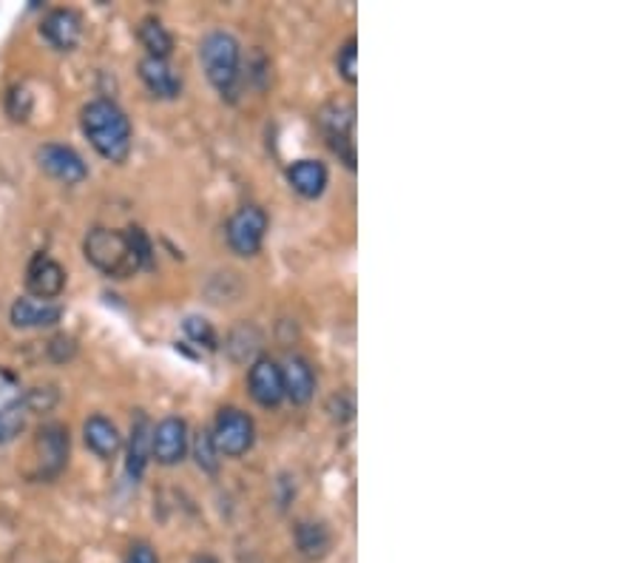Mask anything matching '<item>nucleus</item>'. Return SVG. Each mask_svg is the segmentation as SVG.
I'll list each match as a JSON object with an SVG mask.
<instances>
[{
    "label": "nucleus",
    "instance_id": "obj_4",
    "mask_svg": "<svg viewBox=\"0 0 639 563\" xmlns=\"http://www.w3.org/2000/svg\"><path fill=\"white\" fill-rule=\"evenodd\" d=\"M214 444L219 450V455H230V458H239V455L248 453L253 447L256 439V427L253 419L248 413L236 408H225L219 410L214 424Z\"/></svg>",
    "mask_w": 639,
    "mask_h": 563
},
{
    "label": "nucleus",
    "instance_id": "obj_25",
    "mask_svg": "<svg viewBox=\"0 0 639 563\" xmlns=\"http://www.w3.org/2000/svg\"><path fill=\"white\" fill-rule=\"evenodd\" d=\"M7 115L12 117L14 122H23L32 115V95H29L23 86H14L7 95Z\"/></svg>",
    "mask_w": 639,
    "mask_h": 563
},
{
    "label": "nucleus",
    "instance_id": "obj_20",
    "mask_svg": "<svg viewBox=\"0 0 639 563\" xmlns=\"http://www.w3.org/2000/svg\"><path fill=\"white\" fill-rule=\"evenodd\" d=\"M299 555L307 561H322L331 552V530L322 521H299L293 530Z\"/></svg>",
    "mask_w": 639,
    "mask_h": 563
},
{
    "label": "nucleus",
    "instance_id": "obj_7",
    "mask_svg": "<svg viewBox=\"0 0 639 563\" xmlns=\"http://www.w3.org/2000/svg\"><path fill=\"white\" fill-rule=\"evenodd\" d=\"M26 393L12 373L0 370V444L14 442L26 427Z\"/></svg>",
    "mask_w": 639,
    "mask_h": 563
},
{
    "label": "nucleus",
    "instance_id": "obj_27",
    "mask_svg": "<svg viewBox=\"0 0 639 563\" xmlns=\"http://www.w3.org/2000/svg\"><path fill=\"white\" fill-rule=\"evenodd\" d=\"M48 347H52L54 359H57V361H66L68 356L75 354V339H68V336H57V339H54Z\"/></svg>",
    "mask_w": 639,
    "mask_h": 563
},
{
    "label": "nucleus",
    "instance_id": "obj_24",
    "mask_svg": "<svg viewBox=\"0 0 639 563\" xmlns=\"http://www.w3.org/2000/svg\"><path fill=\"white\" fill-rule=\"evenodd\" d=\"M336 68H338V75H342L344 80L350 83V86H356V83H358V41H356V37H350V41H347L342 48H338Z\"/></svg>",
    "mask_w": 639,
    "mask_h": 563
},
{
    "label": "nucleus",
    "instance_id": "obj_11",
    "mask_svg": "<svg viewBox=\"0 0 639 563\" xmlns=\"http://www.w3.org/2000/svg\"><path fill=\"white\" fill-rule=\"evenodd\" d=\"M43 41L57 52H72L83 37V21L75 9H54L41 23Z\"/></svg>",
    "mask_w": 639,
    "mask_h": 563
},
{
    "label": "nucleus",
    "instance_id": "obj_17",
    "mask_svg": "<svg viewBox=\"0 0 639 563\" xmlns=\"http://www.w3.org/2000/svg\"><path fill=\"white\" fill-rule=\"evenodd\" d=\"M83 439H86V447L95 455H100V458H115L122 447L120 430L106 415H91L83 424Z\"/></svg>",
    "mask_w": 639,
    "mask_h": 563
},
{
    "label": "nucleus",
    "instance_id": "obj_13",
    "mask_svg": "<svg viewBox=\"0 0 639 563\" xmlns=\"http://www.w3.org/2000/svg\"><path fill=\"white\" fill-rule=\"evenodd\" d=\"M63 316V307L57 302H43V299L23 296L12 305V325L14 327H52Z\"/></svg>",
    "mask_w": 639,
    "mask_h": 563
},
{
    "label": "nucleus",
    "instance_id": "obj_2",
    "mask_svg": "<svg viewBox=\"0 0 639 563\" xmlns=\"http://www.w3.org/2000/svg\"><path fill=\"white\" fill-rule=\"evenodd\" d=\"M83 134L108 163H126L131 154V122L111 100H91L80 115Z\"/></svg>",
    "mask_w": 639,
    "mask_h": 563
},
{
    "label": "nucleus",
    "instance_id": "obj_6",
    "mask_svg": "<svg viewBox=\"0 0 639 563\" xmlns=\"http://www.w3.org/2000/svg\"><path fill=\"white\" fill-rule=\"evenodd\" d=\"M228 245L239 257H256L268 234V214L259 205H245L230 217L228 223Z\"/></svg>",
    "mask_w": 639,
    "mask_h": 563
},
{
    "label": "nucleus",
    "instance_id": "obj_18",
    "mask_svg": "<svg viewBox=\"0 0 639 563\" xmlns=\"http://www.w3.org/2000/svg\"><path fill=\"white\" fill-rule=\"evenodd\" d=\"M288 180L299 197L316 199L327 188V169L318 160H299L288 169Z\"/></svg>",
    "mask_w": 639,
    "mask_h": 563
},
{
    "label": "nucleus",
    "instance_id": "obj_3",
    "mask_svg": "<svg viewBox=\"0 0 639 563\" xmlns=\"http://www.w3.org/2000/svg\"><path fill=\"white\" fill-rule=\"evenodd\" d=\"M199 63L205 68V77L216 91L228 100H236L239 91V66H242V52L239 41L230 32H210L199 43Z\"/></svg>",
    "mask_w": 639,
    "mask_h": 563
},
{
    "label": "nucleus",
    "instance_id": "obj_8",
    "mask_svg": "<svg viewBox=\"0 0 639 563\" xmlns=\"http://www.w3.org/2000/svg\"><path fill=\"white\" fill-rule=\"evenodd\" d=\"M188 453V424L176 415L162 419L156 427H151V458L162 467H174Z\"/></svg>",
    "mask_w": 639,
    "mask_h": 563
},
{
    "label": "nucleus",
    "instance_id": "obj_26",
    "mask_svg": "<svg viewBox=\"0 0 639 563\" xmlns=\"http://www.w3.org/2000/svg\"><path fill=\"white\" fill-rule=\"evenodd\" d=\"M126 563H160V557H156V552L151 550L149 543H134V546L128 550Z\"/></svg>",
    "mask_w": 639,
    "mask_h": 563
},
{
    "label": "nucleus",
    "instance_id": "obj_19",
    "mask_svg": "<svg viewBox=\"0 0 639 563\" xmlns=\"http://www.w3.org/2000/svg\"><path fill=\"white\" fill-rule=\"evenodd\" d=\"M151 458V424L145 415H137V421L131 424V439H128V458L126 469L131 475V481H140L145 467H149Z\"/></svg>",
    "mask_w": 639,
    "mask_h": 563
},
{
    "label": "nucleus",
    "instance_id": "obj_14",
    "mask_svg": "<svg viewBox=\"0 0 639 563\" xmlns=\"http://www.w3.org/2000/svg\"><path fill=\"white\" fill-rule=\"evenodd\" d=\"M284 379V399H290L293 404H307L316 393V376H313V367L302 356H290L282 367Z\"/></svg>",
    "mask_w": 639,
    "mask_h": 563
},
{
    "label": "nucleus",
    "instance_id": "obj_15",
    "mask_svg": "<svg viewBox=\"0 0 639 563\" xmlns=\"http://www.w3.org/2000/svg\"><path fill=\"white\" fill-rule=\"evenodd\" d=\"M37 447H41V473L43 478L61 473L68 462V433L61 424H48L37 435Z\"/></svg>",
    "mask_w": 639,
    "mask_h": 563
},
{
    "label": "nucleus",
    "instance_id": "obj_23",
    "mask_svg": "<svg viewBox=\"0 0 639 563\" xmlns=\"http://www.w3.org/2000/svg\"><path fill=\"white\" fill-rule=\"evenodd\" d=\"M182 331H185L188 342H194L196 347H205V350H214L216 347L214 327H210V322L203 320V316H188V320L182 322Z\"/></svg>",
    "mask_w": 639,
    "mask_h": 563
},
{
    "label": "nucleus",
    "instance_id": "obj_9",
    "mask_svg": "<svg viewBox=\"0 0 639 563\" xmlns=\"http://www.w3.org/2000/svg\"><path fill=\"white\" fill-rule=\"evenodd\" d=\"M37 163L46 171L48 177L61 180L66 185H77L88 177V165L83 163V156L75 149L57 143H46L37 151Z\"/></svg>",
    "mask_w": 639,
    "mask_h": 563
},
{
    "label": "nucleus",
    "instance_id": "obj_22",
    "mask_svg": "<svg viewBox=\"0 0 639 563\" xmlns=\"http://www.w3.org/2000/svg\"><path fill=\"white\" fill-rule=\"evenodd\" d=\"M194 458H196V464H199V469H203V473L214 475L216 469H219V450H216L214 435H210L208 430H203V433L196 435Z\"/></svg>",
    "mask_w": 639,
    "mask_h": 563
},
{
    "label": "nucleus",
    "instance_id": "obj_21",
    "mask_svg": "<svg viewBox=\"0 0 639 563\" xmlns=\"http://www.w3.org/2000/svg\"><path fill=\"white\" fill-rule=\"evenodd\" d=\"M140 43L149 48V57H154V61H169L171 52H174V41H171L169 29L162 26L156 18H145L140 23Z\"/></svg>",
    "mask_w": 639,
    "mask_h": 563
},
{
    "label": "nucleus",
    "instance_id": "obj_10",
    "mask_svg": "<svg viewBox=\"0 0 639 563\" xmlns=\"http://www.w3.org/2000/svg\"><path fill=\"white\" fill-rule=\"evenodd\" d=\"M63 288H66V271L61 262H54L48 253H34L26 268V291L32 293V299L52 302L61 296Z\"/></svg>",
    "mask_w": 639,
    "mask_h": 563
},
{
    "label": "nucleus",
    "instance_id": "obj_28",
    "mask_svg": "<svg viewBox=\"0 0 639 563\" xmlns=\"http://www.w3.org/2000/svg\"><path fill=\"white\" fill-rule=\"evenodd\" d=\"M191 563H219L214 555H196Z\"/></svg>",
    "mask_w": 639,
    "mask_h": 563
},
{
    "label": "nucleus",
    "instance_id": "obj_16",
    "mask_svg": "<svg viewBox=\"0 0 639 563\" xmlns=\"http://www.w3.org/2000/svg\"><path fill=\"white\" fill-rule=\"evenodd\" d=\"M140 80L145 83V89L154 97L162 100H174L182 91V80L174 68L169 66V61H154V57H145L140 63Z\"/></svg>",
    "mask_w": 639,
    "mask_h": 563
},
{
    "label": "nucleus",
    "instance_id": "obj_12",
    "mask_svg": "<svg viewBox=\"0 0 639 563\" xmlns=\"http://www.w3.org/2000/svg\"><path fill=\"white\" fill-rule=\"evenodd\" d=\"M248 387L250 396H253L262 408H279L284 401V379L282 367L273 359H259L253 361L248 373Z\"/></svg>",
    "mask_w": 639,
    "mask_h": 563
},
{
    "label": "nucleus",
    "instance_id": "obj_1",
    "mask_svg": "<svg viewBox=\"0 0 639 563\" xmlns=\"http://www.w3.org/2000/svg\"><path fill=\"white\" fill-rule=\"evenodd\" d=\"M86 259L102 273L117 279L134 277L140 268L151 266V242L142 228L111 231V228H95L83 242Z\"/></svg>",
    "mask_w": 639,
    "mask_h": 563
},
{
    "label": "nucleus",
    "instance_id": "obj_5",
    "mask_svg": "<svg viewBox=\"0 0 639 563\" xmlns=\"http://www.w3.org/2000/svg\"><path fill=\"white\" fill-rule=\"evenodd\" d=\"M322 129L331 140V149L344 160V165L356 169V111L350 102H331L322 111Z\"/></svg>",
    "mask_w": 639,
    "mask_h": 563
}]
</instances>
